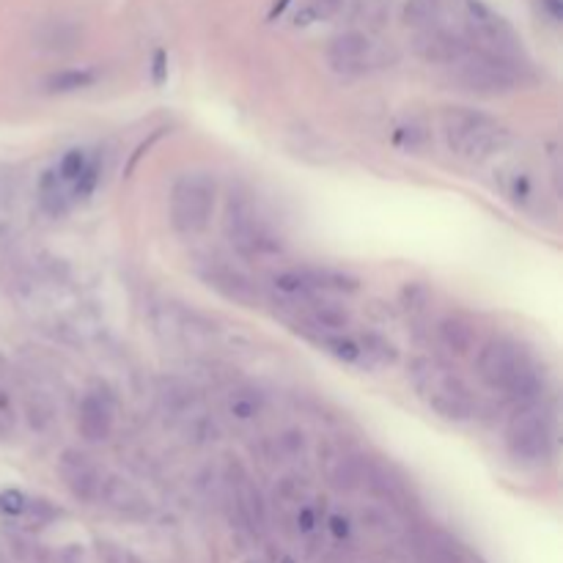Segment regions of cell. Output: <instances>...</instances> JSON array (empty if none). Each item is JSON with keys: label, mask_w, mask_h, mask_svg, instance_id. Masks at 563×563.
I'll use <instances>...</instances> for the list:
<instances>
[{"label": "cell", "mask_w": 563, "mask_h": 563, "mask_svg": "<svg viewBox=\"0 0 563 563\" xmlns=\"http://www.w3.org/2000/svg\"><path fill=\"white\" fill-rule=\"evenodd\" d=\"M306 448H308L306 435L297 431V429H286V431H281V435H275L264 443V454L275 464H289V462L302 459L306 456Z\"/></svg>", "instance_id": "obj_22"}, {"label": "cell", "mask_w": 563, "mask_h": 563, "mask_svg": "<svg viewBox=\"0 0 563 563\" xmlns=\"http://www.w3.org/2000/svg\"><path fill=\"white\" fill-rule=\"evenodd\" d=\"M462 12L467 28L464 39L470 41L472 50L514 66H528L523 41H519L514 28L495 9H489L484 0H462Z\"/></svg>", "instance_id": "obj_6"}, {"label": "cell", "mask_w": 563, "mask_h": 563, "mask_svg": "<svg viewBox=\"0 0 563 563\" xmlns=\"http://www.w3.org/2000/svg\"><path fill=\"white\" fill-rule=\"evenodd\" d=\"M555 448V423L544 404L528 402L506 426V451L519 464H544Z\"/></svg>", "instance_id": "obj_7"}, {"label": "cell", "mask_w": 563, "mask_h": 563, "mask_svg": "<svg viewBox=\"0 0 563 563\" xmlns=\"http://www.w3.org/2000/svg\"><path fill=\"white\" fill-rule=\"evenodd\" d=\"M113 404L102 394H85L77 404V429L82 440L105 443L113 435Z\"/></svg>", "instance_id": "obj_16"}, {"label": "cell", "mask_w": 563, "mask_h": 563, "mask_svg": "<svg viewBox=\"0 0 563 563\" xmlns=\"http://www.w3.org/2000/svg\"><path fill=\"white\" fill-rule=\"evenodd\" d=\"M152 69H154V82H162V80H165V74H168V64H165V53H162V50H157V53H154V64H152Z\"/></svg>", "instance_id": "obj_34"}, {"label": "cell", "mask_w": 563, "mask_h": 563, "mask_svg": "<svg viewBox=\"0 0 563 563\" xmlns=\"http://www.w3.org/2000/svg\"><path fill=\"white\" fill-rule=\"evenodd\" d=\"M500 187H503V193H506V198L511 204L523 206V209H528L536 201V185H533V179L528 177L525 170H519V168L500 173Z\"/></svg>", "instance_id": "obj_24"}, {"label": "cell", "mask_w": 563, "mask_h": 563, "mask_svg": "<svg viewBox=\"0 0 563 563\" xmlns=\"http://www.w3.org/2000/svg\"><path fill=\"white\" fill-rule=\"evenodd\" d=\"M299 308L306 314V322L311 325L314 333H343L352 325V314L325 297H311L306 302H299Z\"/></svg>", "instance_id": "obj_17"}, {"label": "cell", "mask_w": 563, "mask_h": 563, "mask_svg": "<svg viewBox=\"0 0 563 563\" xmlns=\"http://www.w3.org/2000/svg\"><path fill=\"white\" fill-rule=\"evenodd\" d=\"M325 475H327V481H330L333 489L355 492L366 484V462L352 456V454L333 451L325 459Z\"/></svg>", "instance_id": "obj_18"}, {"label": "cell", "mask_w": 563, "mask_h": 563, "mask_svg": "<svg viewBox=\"0 0 563 563\" xmlns=\"http://www.w3.org/2000/svg\"><path fill=\"white\" fill-rule=\"evenodd\" d=\"M39 195H41V206H45L50 214H64L69 209V201H72L69 187L58 179L56 170H48L45 177H41Z\"/></svg>", "instance_id": "obj_25"}, {"label": "cell", "mask_w": 563, "mask_h": 563, "mask_svg": "<svg viewBox=\"0 0 563 563\" xmlns=\"http://www.w3.org/2000/svg\"><path fill=\"white\" fill-rule=\"evenodd\" d=\"M412 50L420 61L426 64H437V66H454L470 53V41L464 33L454 30L451 25H435L418 30L412 39Z\"/></svg>", "instance_id": "obj_13"}, {"label": "cell", "mask_w": 563, "mask_h": 563, "mask_svg": "<svg viewBox=\"0 0 563 563\" xmlns=\"http://www.w3.org/2000/svg\"><path fill=\"white\" fill-rule=\"evenodd\" d=\"M97 552H100L102 563H141L133 552L124 550L121 544H113V541H97Z\"/></svg>", "instance_id": "obj_29"}, {"label": "cell", "mask_w": 563, "mask_h": 563, "mask_svg": "<svg viewBox=\"0 0 563 563\" xmlns=\"http://www.w3.org/2000/svg\"><path fill=\"white\" fill-rule=\"evenodd\" d=\"M341 6H343V0H308V4L294 14V25L308 28L314 22L330 20L335 12H341Z\"/></svg>", "instance_id": "obj_27"}, {"label": "cell", "mask_w": 563, "mask_h": 563, "mask_svg": "<svg viewBox=\"0 0 563 563\" xmlns=\"http://www.w3.org/2000/svg\"><path fill=\"white\" fill-rule=\"evenodd\" d=\"M221 500L237 514L239 525H245L247 531L253 533L267 531L270 514H267L264 495L239 462H229L221 472Z\"/></svg>", "instance_id": "obj_10"}, {"label": "cell", "mask_w": 563, "mask_h": 563, "mask_svg": "<svg viewBox=\"0 0 563 563\" xmlns=\"http://www.w3.org/2000/svg\"><path fill=\"white\" fill-rule=\"evenodd\" d=\"M327 528H330V533L335 536V539H346L350 536V519L346 516H341V514H333L330 519H327Z\"/></svg>", "instance_id": "obj_32"}, {"label": "cell", "mask_w": 563, "mask_h": 563, "mask_svg": "<svg viewBox=\"0 0 563 563\" xmlns=\"http://www.w3.org/2000/svg\"><path fill=\"white\" fill-rule=\"evenodd\" d=\"M297 528H299L302 533H311V531L316 528V514H314V508L302 506V508L297 511Z\"/></svg>", "instance_id": "obj_33"}, {"label": "cell", "mask_w": 563, "mask_h": 563, "mask_svg": "<svg viewBox=\"0 0 563 563\" xmlns=\"http://www.w3.org/2000/svg\"><path fill=\"white\" fill-rule=\"evenodd\" d=\"M201 281L212 289L218 291L221 297L237 302V306H245V308H256L258 299H262V291H258L256 281L234 267V264H226V262H206L201 270Z\"/></svg>", "instance_id": "obj_14"}, {"label": "cell", "mask_w": 563, "mask_h": 563, "mask_svg": "<svg viewBox=\"0 0 563 563\" xmlns=\"http://www.w3.org/2000/svg\"><path fill=\"white\" fill-rule=\"evenodd\" d=\"M451 72H454V80L459 82V89L475 97H503L523 85L525 66L498 61L492 56H484L470 48V53L462 61H456Z\"/></svg>", "instance_id": "obj_9"}, {"label": "cell", "mask_w": 563, "mask_h": 563, "mask_svg": "<svg viewBox=\"0 0 563 563\" xmlns=\"http://www.w3.org/2000/svg\"><path fill=\"white\" fill-rule=\"evenodd\" d=\"M308 338L319 346V350H325L327 355H333L341 363H350V366L368 363L358 338H350V335H343V333H314V330L308 333Z\"/></svg>", "instance_id": "obj_20"}, {"label": "cell", "mask_w": 563, "mask_h": 563, "mask_svg": "<svg viewBox=\"0 0 563 563\" xmlns=\"http://www.w3.org/2000/svg\"><path fill=\"white\" fill-rule=\"evenodd\" d=\"M440 135L446 149L464 162H484L511 143V129L503 121L472 108H446Z\"/></svg>", "instance_id": "obj_2"}, {"label": "cell", "mask_w": 563, "mask_h": 563, "mask_svg": "<svg viewBox=\"0 0 563 563\" xmlns=\"http://www.w3.org/2000/svg\"><path fill=\"white\" fill-rule=\"evenodd\" d=\"M160 404L168 420L179 429V435L193 446H206L221 437V426L206 410L201 394L179 377L160 382Z\"/></svg>", "instance_id": "obj_5"}, {"label": "cell", "mask_w": 563, "mask_h": 563, "mask_svg": "<svg viewBox=\"0 0 563 563\" xmlns=\"http://www.w3.org/2000/svg\"><path fill=\"white\" fill-rule=\"evenodd\" d=\"M407 379L418 399L443 420L467 423L475 415V399L467 382L437 358H415Z\"/></svg>", "instance_id": "obj_3"}, {"label": "cell", "mask_w": 563, "mask_h": 563, "mask_svg": "<svg viewBox=\"0 0 563 563\" xmlns=\"http://www.w3.org/2000/svg\"><path fill=\"white\" fill-rule=\"evenodd\" d=\"M281 563H294V560H291V558H283V560H281Z\"/></svg>", "instance_id": "obj_37"}, {"label": "cell", "mask_w": 563, "mask_h": 563, "mask_svg": "<svg viewBox=\"0 0 563 563\" xmlns=\"http://www.w3.org/2000/svg\"><path fill=\"white\" fill-rule=\"evenodd\" d=\"M426 302H429V294H426L423 286H407V289H404V308H407L410 314L423 311V308H426Z\"/></svg>", "instance_id": "obj_31"}, {"label": "cell", "mask_w": 563, "mask_h": 563, "mask_svg": "<svg viewBox=\"0 0 563 563\" xmlns=\"http://www.w3.org/2000/svg\"><path fill=\"white\" fill-rule=\"evenodd\" d=\"M28 503H30V498L22 495L20 489H6V492H0V511H6L9 516H25Z\"/></svg>", "instance_id": "obj_30"}, {"label": "cell", "mask_w": 563, "mask_h": 563, "mask_svg": "<svg viewBox=\"0 0 563 563\" xmlns=\"http://www.w3.org/2000/svg\"><path fill=\"white\" fill-rule=\"evenodd\" d=\"M541 6H544V12H547L555 22L563 17V0H541Z\"/></svg>", "instance_id": "obj_35"}, {"label": "cell", "mask_w": 563, "mask_h": 563, "mask_svg": "<svg viewBox=\"0 0 563 563\" xmlns=\"http://www.w3.org/2000/svg\"><path fill=\"white\" fill-rule=\"evenodd\" d=\"M475 374L489 387V391L514 399L531 402L539 391V371L531 355L514 338L498 335L489 338L475 358Z\"/></svg>", "instance_id": "obj_1"}, {"label": "cell", "mask_w": 563, "mask_h": 563, "mask_svg": "<svg viewBox=\"0 0 563 563\" xmlns=\"http://www.w3.org/2000/svg\"><path fill=\"white\" fill-rule=\"evenodd\" d=\"M218 206V182L204 170H187L170 185L168 195V218L173 231L182 237L201 234Z\"/></svg>", "instance_id": "obj_4"}, {"label": "cell", "mask_w": 563, "mask_h": 563, "mask_svg": "<svg viewBox=\"0 0 563 563\" xmlns=\"http://www.w3.org/2000/svg\"><path fill=\"white\" fill-rule=\"evenodd\" d=\"M105 467H100L89 454L80 448H66L58 456V475L72 498L82 503H97L100 487L105 481Z\"/></svg>", "instance_id": "obj_12"}, {"label": "cell", "mask_w": 563, "mask_h": 563, "mask_svg": "<svg viewBox=\"0 0 563 563\" xmlns=\"http://www.w3.org/2000/svg\"><path fill=\"white\" fill-rule=\"evenodd\" d=\"M223 410L234 423H256L267 412V396L250 385H237L226 394Z\"/></svg>", "instance_id": "obj_19"}, {"label": "cell", "mask_w": 563, "mask_h": 563, "mask_svg": "<svg viewBox=\"0 0 563 563\" xmlns=\"http://www.w3.org/2000/svg\"><path fill=\"white\" fill-rule=\"evenodd\" d=\"M226 237L245 258H275L286 250L283 237L247 198H231L226 212Z\"/></svg>", "instance_id": "obj_8"}, {"label": "cell", "mask_w": 563, "mask_h": 563, "mask_svg": "<svg viewBox=\"0 0 563 563\" xmlns=\"http://www.w3.org/2000/svg\"><path fill=\"white\" fill-rule=\"evenodd\" d=\"M291 4V0H275L273 4V9H270V20H275V17H281L283 12H286V6Z\"/></svg>", "instance_id": "obj_36"}, {"label": "cell", "mask_w": 563, "mask_h": 563, "mask_svg": "<svg viewBox=\"0 0 563 563\" xmlns=\"http://www.w3.org/2000/svg\"><path fill=\"white\" fill-rule=\"evenodd\" d=\"M97 503L121 514V516H129V519H138V516L149 514V498L133 481L121 479L116 472H105Z\"/></svg>", "instance_id": "obj_15"}, {"label": "cell", "mask_w": 563, "mask_h": 563, "mask_svg": "<svg viewBox=\"0 0 563 563\" xmlns=\"http://www.w3.org/2000/svg\"><path fill=\"white\" fill-rule=\"evenodd\" d=\"M404 22L415 33L435 25H446V0H407Z\"/></svg>", "instance_id": "obj_23"}, {"label": "cell", "mask_w": 563, "mask_h": 563, "mask_svg": "<svg viewBox=\"0 0 563 563\" xmlns=\"http://www.w3.org/2000/svg\"><path fill=\"white\" fill-rule=\"evenodd\" d=\"M360 341V346H363V352H366V360L368 363H396V358H399V352H396V346L387 341V338H382V335H377V333H366L363 338H358Z\"/></svg>", "instance_id": "obj_28"}, {"label": "cell", "mask_w": 563, "mask_h": 563, "mask_svg": "<svg viewBox=\"0 0 563 563\" xmlns=\"http://www.w3.org/2000/svg\"><path fill=\"white\" fill-rule=\"evenodd\" d=\"M327 61L341 74H368L391 64L394 53L363 30H346L327 45Z\"/></svg>", "instance_id": "obj_11"}, {"label": "cell", "mask_w": 563, "mask_h": 563, "mask_svg": "<svg viewBox=\"0 0 563 563\" xmlns=\"http://www.w3.org/2000/svg\"><path fill=\"white\" fill-rule=\"evenodd\" d=\"M97 82V72L94 69H61L56 74L48 77V91L50 94H69V91H80L89 89V85Z\"/></svg>", "instance_id": "obj_26"}, {"label": "cell", "mask_w": 563, "mask_h": 563, "mask_svg": "<svg viewBox=\"0 0 563 563\" xmlns=\"http://www.w3.org/2000/svg\"><path fill=\"white\" fill-rule=\"evenodd\" d=\"M435 330H437V343L451 355H467L475 346V330L459 316L440 319Z\"/></svg>", "instance_id": "obj_21"}]
</instances>
